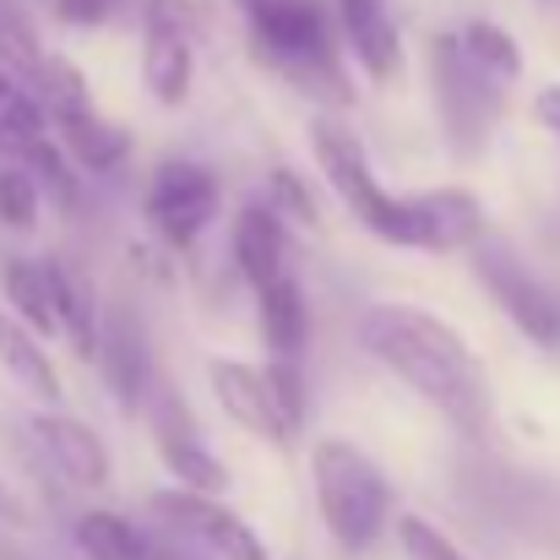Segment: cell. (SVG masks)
<instances>
[{
	"mask_svg": "<svg viewBox=\"0 0 560 560\" xmlns=\"http://www.w3.org/2000/svg\"><path fill=\"white\" fill-rule=\"evenodd\" d=\"M485 234V212L468 190H419L408 196V250H457Z\"/></svg>",
	"mask_w": 560,
	"mask_h": 560,
	"instance_id": "7c38bea8",
	"label": "cell"
},
{
	"mask_svg": "<svg viewBox=\"0 0 560 560\" xmlns=\"http://www.w3.org/2000/svg\"><path fill=\"white\" fill-rule=\"evenodd\" d=\"M267 207H278V212H289V218H300V223L316 229V201H311V190L300 186L294 175H283V170L267 180Z\"/></svg>",
	"mask_w": 560,
	"mask_h": 560,
	"instance_id": "83f0119b",
	"label": "cell"
},
{
	"mask_svg": "<svg viewBox=\"0 0 560 560\" xmlns=\"http://www.w3.org/2000/svg\"><path fill=\"white\" fill-rule=\"evenodd\" d=\"M212 392H218V402H223V413L240 424V430H250L256 441H272V446H283V441H294V413L283 408V397H278V386H272V375L256 371V365H245V360H212Z\"/></svg>",
	"mask_w": 560,
	"mask_h": 560,
	"instance_id": "8fae6325",
	"label": "cell"
},
{
	"mask_svg": "<svg viewBox=\"0 0 560 560\" xmlns=\"http://www.w3.org/2000/svg\"><path fill=\"white\" fill-rule=\"evenodd\" d=\"M397 545H402L408 560H468L435 523H424V517H413V512L397 517Z\"/></svg>",
	"mask_w": 560,
	"mask_h": 560,
	"instance_id": "4316f807",
	"label": "cell"
},
{
	"mask_svg": "<svg viewBox=\"0 0 560 560\" xmlns=\"http://www.w3.org/2000/svg\"><path fill=\"white\" fill-rule=\"evenodd\" d=\"M311 142H316L322 175L349 201V212H354L371 234L392 240V245H408V196H392V190L375 180L371 164H365V148H360L343 126H332V120H316V126H311Z\"/></svg>",
	"mask_w": 560,
	"mask_h": 560,
	"instance_id": "277c9868",
	"label": "cell"
},
{
	"mask_svg": "<svg viewBox=\"0 0 560 560\" xmlns=\"http://www.w3.org/2000/svg\"><path fill=\"white\" fill-rule=\"evenodd\" d=\"M44 272H49V294H55V311H60V327L71 332V343H77V354L82 360H93L98 354V316H93V289L71 272V267H60V261H44Z\"/></svg>",
	"mask_w": 560,
	"mask_h": 560,
	"instance_id": "44dd1931",
	"label": "cell"
},
{
	"mask_svg": "<svg viewBox=\"0 0 560 560\" xmlns=\"http://www.w3.org/2000/svg\"><path fill=\"white\" fill-rule=\"evenodd\" d=\"M457 44H463V55H468L474 66H485V71L501 77V82H512V77L523 71V55H517L512 33L495 27V22H468V27L457 33Z\"/></svg>",
	"mask_w": 560,
	"mask_h": 560,
	"instance_id": "d4e9b609",
	"label": "cell"
},
{
	"mask_svg": "<svg viewBox=\"0 0 560 560\" xmlns=\"http://www.w3.org/2000/svg\"><path fill=\"white\" fill-rule=\"evenodd\" d=\"M196 27L201 5L196 0H148V38H142V77L159 104L180 109L190 93V66H196Z\"/></svg>",
	"mask_w": 560,
	"mask_h": 560,
	"instance_id": "ba28073f",
	"label": "cell"
},
{
	"mask_svg": "<svg viewBox=\"0 0 560 560\" xmlns=\"http://www.w3.org/2000/svg\"><path fill=\"white\" fill-rule=\"evenodd\" d=\"M33 441L44 446V457L71 485H82V490H104L109 485V452H104V441L82 419H71V413H38L33 419Z\"/></svg>",
	"mask_w": 560,
	"mask_h": 560,
	"instance_id": "4fadbf2b",
	"label": "cell"
},
{
	"mask_svg": "<svg viewBox=\"0 0 560 560\" xmlns=\"http://www.w3.org/2000/svg\"><path fill=\"white\" fill-rule=\"evenodd\" d=\"M311 474H316V506H322L327 534L343 550H371L392 512V490L381 468L349 441H316Z\"/></svg>",
	"mask_w": 560,
	"mask_h": 560,
	"instance_id": "3957f363",
	"label": "cell"
},
{
	"mask_svg": "<svg viewBox=\"0 0 560 560\" xmlns=\"http://www.w3.org/2000/svg\"><path fill=\"white\" fill-rule=\"evenodd\" d=\"M77 545L88 560H148V539L115 512H88L77 523Z\"/></svg>",
	"mask_w": 560,
	"mask_h": 560,
	"instance_id": "603a6c76",
	"label": "cell"
},
{
	"mask_svg": "<svg viewBox=\"0 0 560 560\" xmlns=\"http://www.w3.org/2000/svg\"><path fill=\"white\" fill-rule=\"evenodd\" d=\"M338 16H343V38L354 44L371 82H392L397 66H402V44H397V27H392L386 5L381 0H338Z\"/></svg>",
	"mask_w": 560,
	"mask_h": 560,
	"instance_id": "9a60e30c",
	"label": "cell"
},
{
	"mask_svg": "<svg viewBox=\"0 0 560 560\" xmlns=\"http://www.w3.org/2000/svg\"><path fill=\"white\" fill-rule=\"evenodd\" d=\"M0 365H5V375H16L33 397H44V402L60 397V381H55V371H49L44 349H38L33 332H27L22 322H11L5 311H0Z\"/></svg>",
	"mask_w": 560,
	"mask_h": 560,
	"instance_id": "7402d4cb",
	"label": "cell"
},
{
	"mask_svg": "<svg viewBox=\"0 0 560 560\" xmlns=\"http://www.w3.org/2000/svg\"><path fill=\"white\" fill-rule=\"evenodd\" d=\"M360 338L397 381H408L441 419H452L463 435L490 430V381L474 349L430 311L419 305H371L360 322Z\"/></svg>",
	"mask_w": 560,
	"mask_h": 560,
	"instance_id": "6da1fadb",
	"label": "cell"
},
{
	"mask_svg": "<svg viewBox=\"0 0 560 560\" xmlns=\"http://www.w3.org/2000/svg\"><path fill=\"white\" fill-rule=\"evenodd\" d=\"M49 5H55V0H49Z\"/></svg>",
	"mask_w": 560,
	"mask_h": 560,
	"instance_id": "f546056e",
	"label": "cell"
},
{
	"mask_svg": "<svg viewBox=\"0 0 560 560\" xmlns=\"http://www.w3.org/2000/svg\"><path fill=\"white\" fill-rule=\"evenodd\" d=\"M0 283H5V300L16 305V316H22L33 332H60V311H55V294H49V272H44V261L0 256Z\"/></svg>",
	"mask_w": 560,
	"mask_h": 560,
	"instance_id": "ffe728a7",
	"label": "cell"
},
{
	"mask_svg": "<svg viewBox=\"0 0 560 560\" xmlns=\"http://www.w3.org/2000/svg\"><path fill=\"white\" fill-rule=\"evenodd\" d=\"M44 60H49V55H44V44H38L27 11H22L16 0H0V66L16 71L22 82H38V77H44Z\"/></svg>",
	"mask_w": 560,
	"mask_h": 560,
	"instance_id": "cb8c5ba5",
	"label": "cell"
},
{
	"mask_svg": "<svg viewBox=\"0 0 560 560\" xmlns=\"http://www.w3.org/2000/svg\"><path fill=\"white\" fill-rule=\"evenodd\" d=\"M234 261L256 289L272 283L278 272H289V240H283L278 207H245L234 218Z\"/></svg>",
	"mask_w": 560,
	"mask_h": 560,
	"instance_id": "2e32d148",
	"label": "cell"
},
{
	"mask_svg": "<svg viewBox=\"0 0 560 560\" xmlns=\"http://www.w3.org/2000/svg\"><path fill=\"white\" fill-rule=\"evenodd\" d=\"M153 506H159L164 523H175V528L190 534L196 545H207L218 560H267V545H261L218 495H207V490L175 485V490H159Z\"/></svg>",
	"mask_w": 560,
	"mask_h": 560,
	"instance_id": "30bf717a",
	"label": "cell"
},
{
	"mask_svg": "<svg viewBox=\"0 0 560 560\" xmlns=\"http://www.w3.org/2000/svg\"><path fill=\"white\" fill-rule=\"evenodd\" d=\"M474 267L479 283L490 289V300L517 322V332L539 349H560V289L545 283L506 240H474Z\"/></svg>",
	"mask_w": 560,
	"mask_h": 560,
	"instance_id": "5b68a950",
	"label": "cell"
},
{
	"mask_svg": "<svg viewBox=\"0 0 560 560\" xmlns=\"http://www.w3.org/2000/svg\"><path fill=\"white\" fill-rule=\"evenodd\" d=\"M240 11L250 22L256 55L283 82H294L300 93H311L322 104H349L354 98L349 82H343L338 38L327 27L322 0H240Z\"/></svg>",
	"mask_w": 560,
	"mask_h": 560,
	"instance_id": "7a4b0ae2",
	"label": "cell"
},
{
	"mask_svg": "<svg viewBox=\"0 0 560 560\" xmlns=\"http://www.w3.org/2000/svg\"><path fill=\"white\" fill-rule=\"evenodd\" d=\"M539 120L560 137V88H545V93H539Z\"/></svg>",
	"mask_w": 560,
	"mask_h": 560,
	"instance_id": "f1b7e54d",
	"label": "cell"
},
{
	"mask_svg": "<svg viewBox=\"0 0 560 560\" xmlns=\"http://www.w3.org/2000/svg\"><path fill=\"white\" fill-rule=\"evenodd\" d=\"M38 88H44V109H49V126L60 131L66 159H77L82 170H115L126 159V131H115L93 109V93H88V82L71 60L49 55Z\"/></svg>",
	"mask_w": 560,
	"mask_h": 560,
	"instance_id": "8992f818",
	"label": "cell"
},
{
	"mask_svg": "<svg viewBox=\"0 0 560 560\" xmlns=\"http://www.w3.org/2000/svg\"><path fill=\"white\" fill-rule=\"evenodd\" d=\"M93 360L104 365L109 392H115L126 408L142 402V392H148V338H142V322H137L126 305H109V316H104V327H98V354H93Z\"/></svg>",
	"mask_w": 560,
	"mask_h": 560,
	"instance_id": "5bb4252c",
	"label": "cell"
},
{
	"mask_svg": "<svg viewBox=\"0 0 560 560\" xmlns=\"http://www.w3.org/2000/svg\"><path fill=\"white\" fill-rule=\"evenodd\" d=\"M44 137H49V109L22 88L16 71L0 66V159H22Z\"/></svg>",
	"mask_w": 560,
	"mask_h": 560,
	"instance_id": "d6986e66",
	"label": "cell"
},
{
	"mask_svg": "<svg viewBox=\"0 0 560 560\" xmlns=\"http://www.w3.org/2000/svg\"><path fill=\"white\" fill-rule=\"evenodd\" d=\"M38 201H44V186L27 164H5L0 170V223L5 229H33L38 223Z\"/></svg>",
	"mask_w": 560,
	"mask_h": 560,
	"instance_id": "484cf974",
	"label": "cell"
},
{
	"mask_svg": "<svg viewBox=\"0 0 560 560\" xmlns=\"http://www.w3.org/2000/svg\"><path fill=\"white\" fill-rule=\"evenodd\" d=\"M212 212H218L212 170H201L190 159H170V164L153 170V180H148V223L164 234V245H175V250L196 245V234L207 229Z\"/></svg>",
	"mask_w": 560,
	"mask_h": 560,
	"instance_id": "9c48e42d",
	"label": "cell"
},
{
	"mask_svg": "<svg viewBox=\"0 0 560 560\" xmlns=\"http://www.w3.org/2000/svg\"><path fill=\"white\" fill-rule=\"evenodd\" d=\"M159 452H164V463L175 468V479H180L186 490H207V495L229 490L223 463H212V452L196 441L186 413H164V419H159Z\"/></svg>",
	"mask_w": 560,
	"mask_h": 560,
	"instance_id": "ac0fdd59",
	"label": "cell"
},
{
	"mask_svg": "<svg viewBox=\"0 0 560 560\" xmlns=\"http://www.w3.org/2000/svg\"><path fill=\"white\" fill-rule=\"evenodd\" d=\"M261 294V338L278 360H300L305 349V332H311V316H305V294L289 272H278L272 283L256 289Z\"/></svg>",
	"mask_w": 560,
	"mask_h": 560,
	"instance_id": "e0dca14e",
	"label": "cell"
},
{
	"mask_svg": "<svg viewBox=\"0 0 560 560\" xmlns=\"http://www.w3.org/2000/svg\"><path fill=\"white\" fill-rule=\"evenodd\" d=\"M435 60V98H441V120H446V137L457 153H479L485 137L495 131V115H501V77H490L485 66H474L457 44V33L435 38L430 49Z\"/></svg>",
	"mask_w": 560,
	"mask_h": 560,
	"instance_id": "52a82bcc",
	"label": "cell"
}]
</instances>
